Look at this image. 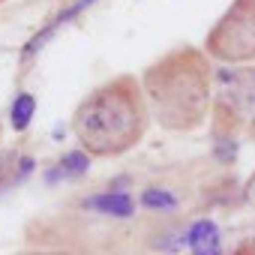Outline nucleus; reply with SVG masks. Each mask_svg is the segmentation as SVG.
<instances>
[{
    "label": "nucleus",
    "instance_id": "3",
    "mask_svg": "<svg viewBox=\"0 0 255 255\" xmlns=\"http://www.w3.org/2000/svg\"><path fill=\"white\" fill-rule=\"evenodd\" d=\"M213 135H234L255 120V63H225L213 72Z\"/></svg>",
    "mask_w": 255,
    "mask_h": 255
},
{
    "label": "nucleus",
    "instance_id": "2",
    "mask_svg": "<svg viewBox=\"0 0 255 255\" xmlns=\"http://www.w3.org/2000/svg\"><path fill=\"white\" fill-rule=\"evenodd\" d=\"M213 63L204 48L177 45L141 72L150 117L168 132H195L213 108Z\"/></svg>",
    "mask_w": 255,
    "mask_h": 255
},
{
    "label": "nucleus",
    "instance_id": "9",
    "mask_svg": "<svg viewBox=\"0 0 255 255\" xmlns=\"http://www.w3.org/2000/svg\"><path fill=\"white\" fill-rule=\"evenodd\" d=\"M141 207L147 210H156V213H171L177 207V198L168 192V189H159V186H150L141 192Z\"/></svg>",
    "mask_w": 255,
    "mask_h": 255
},
{
    "label": "nucleus",
    "instance_id": "11",
    "mask_svg": "<svg viewBox=\"0 0 255 255\" xmlns=\"http://www.w3.org/2000/svg\"><path fill=\"white\" fill-rule=\"evenodd\" d=\"M243 201L252 207V213H255V171L249 174V180H246V186H243Z\"/></svg>",
    "mask_w": 255,
    "mask_h": 255
},
{
    "label": "nucleus",
    "instance_id": "5",
    "mask_svg": "<svg viewBox=\"0 0 255 255\" xmlns=\"http://www.w3.org/2000/svg\"><path fill=\"white\" fill-rule=\"evenodd\" d=\"M87 210H96V213H105V216H117V219H126L135 213V204L129 195L123 192H102V195H93L84 201Z\"/></svg>",
    "mask_w": 255,
    "mask_h": 255
},
{
    "label": "nucleus",
    "instance_id": "10",
    "mask_svg": "<svg viewBox=\"0 0 255 255\" xmlns=\"http://www.w3.org/2000/svg\"><path fill=\"white\" fill-rule=\"evenodd\" d=\"M213 156L219 162H234V156H237L234 135H213Z\"/></svg>",
    "mask_w": 255,
    "mask_h": 255
},
{
    "label": "nucleus",
    "instance_id": "7",
    "mask_svg": "<svg viewBox=\"0 0 255 255\" xmlns=\"http://www.w3.org/2000/svg\"><path fill=\"white\" fill-rule=\"evenodd\" d=\"M186 243L195 252H216L219 249V231L210 219H198L189 231H186Z\"/></svg>",
    "mask_w": 255,
    "mask_h": 255
},
{
    "label": "nucleus",
    "instance_id": "4",
    "mask_svg": "<svg viewBox=\"0 0 255 255\" xmlns=\"http://www.w3.org/2000/svg\"><path fill=\"white\" fill-rule=\"evenodd\" d=\"M204 51L219 63H255V0H231L207 30Z\"/></svg>",
    "mask_w": 255,
    "mask_h": 255
},
{
    "label": "nucleus",
    "instance_id": "6",
    "mask_svg": "<svg viewBox=\"0 0 255 255\" xmlns=\"http://www.w3.org/2000/svg\"><path fill=\"white\" fill-rule=\"evenodd\" d=\"M90 153L87 150H72V153H66L63 159H60V165L57 168H51L48 174H45V180L48 183H54V180H60V177H78V174H84L87 168H90Z\"/></svg>",
    "mask_w": 255,
    "mask_h": 255
},
{
    "label": "nucleus",
    "instance_id": "8",
    "mask_svg": "<svg viewBox=\"0 0 255 255\" xmlns=\"http://www.w3.org/2000/svg\"><path fill=\"white\" fill-rule=\"evenodd\" d=\"M33 108H36V99L33 93H18L15 102H12V111H9V123H12V129L15 132H24L30 120H33Z\"/></svg>",
    "mask_w": 255,
    "mask_h": 255
},
{
    "label": "nucleus",
    "instance_id": "12",
    "mask_svg": "<svg viewBox=\"0 0 255 255\" xmlns=\"http://www.w3.org/2000/svg\"><path fill=\"white\" fill-rule=\"evenodd\" d=\"M0 3H6V0H0Z\"/></svg>",
    "mask_w": 255,
    "mask_h": 255
},
{
    "label": "nucleus",
    "instance_id": "1",
    "mask_svg": "<svg viewBox=\"0 0 255 255\" xmlns=\"http://www.w3.org/2000/svg\"><path fill=\"white\" fill-rule=\"evenodd\" d=\"M150 126V108L138 75H114L93 87L72 111V135L93 159L135 150Z\"/></svg>",
    "mask_w": 255,
    "mask_h": 255
}]
</instances>
